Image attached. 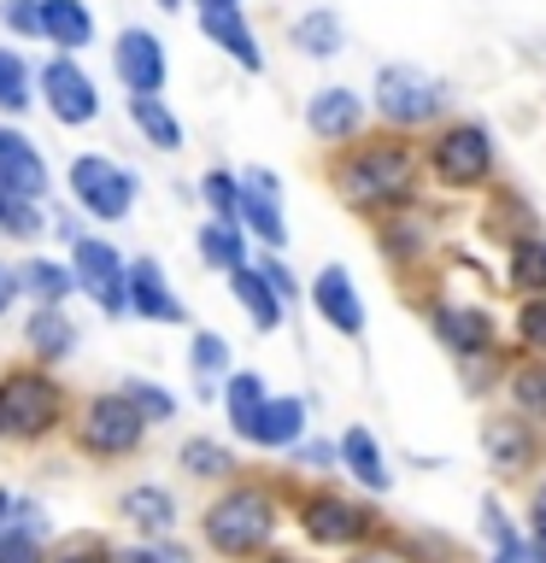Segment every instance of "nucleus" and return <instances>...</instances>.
<instances>
[{
	"label": "nucleus",
	"instance_id": "nucleus-1",
	"mask_svg": "<svg viewBox=\"0 0 546 563\" xmlns=\"http://www.w3.org/2000/svg\"><path fill=\"white\" fill-rule=\"evenodd\" d=\"M329 183L352 211H400L417 194V153L400 135H352V147L329 158Z\"/></svg>",
	"mask_w": 546,
	"mask_h": 563
},
{
	"label": "nucleus",
	"instance_id": "nucleus-2",
	"mask_svg": "<svg viewBox=\"0 0 546 563\" xmlns=\"http://www.w3.org/2000/svg\"><path fill=\"white\" fill-rule=\"evenodd\" d=\"M276 522H282V510H276V499H271V493H264L259 482L223 487L218 499L200 510V534H206V545H211L218 558H229V563H247V558L271 552Z\"/></svg>",
	"mask_w": 546,
	"mask_h": 563
},
{
	"label": "nucleus",
	"instance_id": "nucleus-3",
	"mask_svg": "<svg viewBox=\"0 0 546 563\" xmlns=\"http://www.w3.org/2000/svg\"><path fill=\"white\" fill-rule=\"evenodd\" d=\"M65 422V387L42 364H12L0 376V440L35 446Z\"/></svg>",
	"mask_w": 546,
	"mask_h": 563
},
{
	"label": "nucleus",
	"instance_id": "nucleus-4",
	"mask_svg": "<svg viewBox=\"0 0 546 563\" xmlns=\"http://www.w3.org/2000/svg\"><path fill=\"white\" fill-rule=\"evenodd\" d=\"M70 440H77L83 457L118 464V457L141 452V440H148V417H141L123 394H95L77 411V422H70Z\"/></svg>",
	"mask_w": 546,
	"mask_h": 563
},
{
	"label": "nucleus",
	"instance_id": "nucleus-5",
	"mask_svg": "<svg viewBox=\"0 0 546 563\" xmlns=\"http://www.w3.org/2000/svg\"><path fill=\"white\" fill-rule=\"evenodd\" d=\"M429 170H435V183L440 188H482L488 176H493V135L482 130V123H470V118H458L447 123V130H435L429 141Z\"/></svg>",
	"mask_w": 546,
	"mask_h": 563
},
{
	"label": "nucleus",
	"instance_id": "nucleus-6",
	"mask_svg": "<svg viewBox=\"0 0 546 563\" xmlns=\"http://www.w3.org/2000/svg\"><path fill=\"white\" fill-rule=\"evenodd\" d=\"M440 106H447V88H440L429 70H417V65H382L376 70L382 123H394V130H423V123L440 118Z\"/></svg>",
	"mask_w": 546,
	"mask_h": 563
},
{
	"label": "nucleus",
	"instance_id": "nucleus-7",
	"mask_svg": "<svg viewBox=\"0 0 546 563\" xmlns=\"http://www.w3.org/2000/svg\"><path fill=\"white\" fill-rule=\"evenodd\" d=\"M70 194H77V206L88 218L123 223L135 206V176L123 165H112L106 153H83V158H70Z\"/></svg>",
	"mask_w": 546,
	"mask_h": 563
},
{
	"label": "nucleus",
	"instance_id": "nucleus-8",
	"mask_svg": "<svg viewBox=\"0 0 546 563\" xmlns=\"http://www.w3.org/2000/svg\"><path fill=\"white\" fill-rule=\"evenodd\" d=\"M299 528H306L312 545H364L376 517H370V505H352V499H341V493L317 487V493L299 499Z\"/></svg>",
	"mask_w": 546,
	"mask_h": 563
},
{
	"label": "nucleus",
	"instance_id": "nucleus-9",
	"mask_svg": "<svg viewBox=\"0 0 546 563\" xmlns=\"http://www.w3.org/2000/svg\"><path fill=\"white\" fill-rule=\"evenodd\" d=\"M70 282L95 299L106 317H123V253L112 241H95V235H77L70 241Z\"/></svg>",
	"mask_w": 546,
	"mask_h": 563
},
{
	"label": "nucleus",
	"instance_id": "nucleus-10",
	"mask_svg": "<svg viewBox=\"0 0 546 563\" xmlns=\"http://www.w3.org/2000/svg\"><path fill=\"white\" fill-rule=\"evenodd\" d=\"M236 223H247V235L264 241L271 253L288 241V218H282V183H276V170L247 165V170L236 176Z\"/></svg>",
	"mask_w": 546,
	"mask_h": 563
},
{
	"label": "nucleus",
	"instance_id": "nucleus-11",
	"mask_svg": "<svg viewBox=\"0 0 546 563\" xmlns=\"http://www.w3.org/2000/svg\"><path fill=\"white\" fill-rule=\"evenodd\" d=\"M482 457L500 482H523L528 470L540 464V434L535 422H523L517 411H493L482 417Z\"/></svg>",
	"mask_w": 546,
	"mask_h": 563
},
{
	"label": "nucleus",
	"instance_id": "nucleus-12",
	"mask_svg": "<svg viewBox=\"0 0 546 563\" xmlns=\"http://www.w3.org/2000/svg\"><path fill=\"white\" fill-rule=\"evenodd\" d=\"M42 100H47V112L59 118V123H70V130L100 118L95 82H88V70L70 59V53H53V59L42 65Z\"/></svg>",
	"mask_w": 546,
	"mask_h": 563
},
{
	"label": "nucleus",
	"instance_id": "nucleus-13",
	"mask_svg": "<svg viewBox=\"0 0 546 563\" xmlns=\"http://www.w3.org/2000/svg\"><path fill=\"white\" fill-rule=\"evenodd\" d=\"M112 65H118V82L130 88V95H159V88H165V42L141 24L118 30Z\"/></svg>",
	"mask_w": 546,
	"mask_h": 563
},
{
	"label": "nucleus",
	"instance_id": "nucleus-14",
	"mask_svg": "<svg viewBox=\"0 0 546 563\" xmlns=\"http://www.w3.org/2000/svg\"><path fill=\"white\" fill-rule=\"evenodd\" d=\"M123 306H130L135 317H148V323H183V299L171 294L165 282V264L159 258H130L123 264Z\"/></svg>",
	"mask_w": 546,
	"mask_h": 563
},
{
	"label": "nucleus",
	"instance_id": "nucleus-15",
	"mask_svg": "<svg viewBox=\"0 0 546 563\" xmlns=\"http://www.w3.org/2000/svg\"><path fill=\"white\" fill-rule=\"evenodd\" d=\"M429 329L440 334V346H447L452 358H465V364H476V358L493 352V317L482 306H435Z\"/></svg>",
	"mask_w": 546,
	"mask_h": 563
},
{
	"label": "nucleus",
	"instance_id": "nucleus-16",
	"mask_svg": "<svg viewBox=\"0 0 546 563\" xmlns=\"http://www.w3.org/2000/svg\"><path fill=\"white\" fill-rule=\"evenodd\" d=\"M306 130L317 141H329V147H341V141H352L364 130V100L352 88H317L306 106Z\"/></svg>",
	"mask_w": 546,
	"mask_h": 563
},
{
	"label": "nucleus",
	"instance_id": "nucleus-17",
	"mask_svg": "<svg viewBox=\"0 0 546 563\" xmlns=\"http://www.w3.org/2000/svg\"><path fill=\"white\" fill-rule=\"evenodd\" d=\"M312 299H317V311H324V323L341 329L347 341L364 334V299H359V288H352V276L341 271V264H324V271H317Z\"/></svg>",
	"mask_w": 546,
	"mask_h": 563
},
{
	"label": "nucleus",
	"instance_id": "nucleus-18",
	"mask_svg": "<svg viewBox=\"0 0 546 563\" xmlns=\"http://www.w3.org/2000/svg\"><path fill=\"white\" fill-rule=\"evenodd\" d=\"M0 188L30 194V200H42V194H47L42 153H35V141L24 130H12V123H0Z\"/></svg>",
	"mask_w": 546,
	"mask_h": 563
},
{
	"label": "nucleus",
	"instance_id": "nucleus-19",
	"mask_svg": "<svg viewBox=\"0 0 546 563\" xmlns=\"http://www.w3.org/2000/svg\"><path fill=\"white\" fill-rule=\"evenodd\" d=\"M306 434V405L299 399H271L264 394V405L253 417H247V429H241V440H253V446H294V440Z\"/></svg>",
	"mask_w": 546,
	"mask_h": 563
},
{
	"label": "nucleus",
	"instance_id": "nucleus-20",
	"mask_svg": "<svg viewBox=\"0 0 546 563\" xmlns=\"http://www.w3.org/2000/svg\"><path fill=\"white\" fill-rule=\"evenodd\" d=\"M35 24L59 53H77L95 42V18H88L83 0H35Z\"/></svg>",
	"mask_w": 546,
	"mask_h": 563
},
{
	"label": "nucleus",
	"instance_id": "nucleus-21",
	"mask_svg": "<svg viewBox=\"0 0 546 563\" xmlns=\"http://www.w3.org/2000/svg\"><path fill=\"white\" fill-rule=\"evenodd\" d=\"M200 30L218 42L236 65H247V70H264V53H259V35H253V24H247V12L236 7V12H200Z\"/></svg>",
	"mask_w": 546,
	"mask_h": 563
},
{
	"label": "nucleus",
	"instance_id": "nucleus-22",
	"mask_svg": "<svg viewBox=\"0 0 546 563\" xmlns=\"http://www.w3.org/2000/svg\"><path fill=\"white\" fill-rule=\"evenodd\" d=\"M229 294H236V306L253 317V323L271 334L276 323H282V299L271 294V282H264L253 264H236V271H229Z\"/></svg>",
	"mask_w": 546,
	"mask_h": 563
},
{
	"label": "nucleus",
	"instance_id": "nucleus-23",
	"mask_svg": "<svg viewBox=\"0 0 546 563\" xmlns=\"http://www.w3.org/2000/svg\"><path fill=\"white\" fill-rule=\"evenodd\" d=\"M505 399L511 411H517L523 422H535V429H546V358H528L505 376Z\"/></svg>",
	"mask_w": 546,
	"mask_h": 563
},
{
	"label": "nucleus",
	"instance_id": "nucleus-24",
	"mask_svg": "<svg viewBox=\"0 0 546 563\" xmlns=\"http://www.w3.org/2000/svg\"><path fill=\"white\" fill-rule=\"evenodd\" d=\"M341 12H329V7H312L306 18H294L288 24V42L299 53H312V59H329V53H341Z\"/></svg>",
	"mask_w": 546,
	"mask_h": 563
},
{
	"label": "nucleus",
	"instance_id": "nucleus-25",
	"mask_svg": "<svg viewBox=\"0 0 546 563\" xmlns=\"http://www.w3.org/2000/svg\"><path fill=\"white\" fill-rule=\"evenodd\" d=\"M118 517H130L135 528H153V534H165V528L176 522V499L165 487H153V482H141V487H130L118 499Z\"/></svg>",
	"mask_w": 546,
	"mask_h": 563
},
{
	"label": "nucleus",
	"instance_id": "nucleus-26",
	"mask_svg": "<svg viewBox=\"0 0 546 563\" xmlns=\"http://www.w3.org/2000/svg\"><path fill=\"white\" fill-rule=\"evenodd\" d=\"M194 246H200V258L211 264V271H236V264H247V235H241V223H229V218L200 223Z\"/></svg>",
	"mask_w": 546,
	"mask_h": 563
},
{
	"label": "nucleus",
	"instance_id": "nucleus-27",
	"mask_svg": "<svg viewBox=\"0 0 546 563\" xmlns=\"http://www.w3.org/2000/svg\"><path fill=\"white\" fill-rule=\"evenodd\" d=\"M130 118H135V130L148 135L159 153H176V147H183V123L171 118V106L159 100V95H130Z\"/></svg>",
	"mask_w": 546,
	"mask_h": 563
},
{
	"label": "nucleus",
	"instance_id": "nucleus-28",
	"mask_svg": "<svg viewBox=\"0 0 546 563\" xmlns=\"http://www.w3.org/2000/svg\"><path fill=\"white\" fill-rule=\"evenodd\" d=\"M24 334H30V352H35L42 364L65 358V352L77 346V329H70V317H65L59 306H42V311L30 317V329H24Z\"/></svg>",
	"mask_w": 546,
	"mask_h": 563
},
{
	"label": "nucleus",
	"instance_id": "nucleus-29",
	"mask_svg": "<svg viewBox=\"0 0 546 563\" xmlns=\"http://www.w3.org/2000/svg\"><path fill=\"white\" fill-rule=\"evenodd\" d=\"M335 452L347 457V470L359 475L364 487H376V493L387 487V457H382V446H376V434H370V429H347Z\"/></svg>",
	"mask_w": 546,
	"mask_h": 563
},
{
	"label": "nucleus",
	"instance_id": "nucleus-30",
	"mask_svg": "<svg viewBox=\"0 0 546 563\" xmlns=\"http://www.w3.org/2000/svg\"><path fill=\"white\" fill-rule=\"evenodd\" d=\"M176 464H183L194 482H229L236 475V452L218 446V440H183V452H176Z\"/></svg>",
	"mask_w": 546,
	"mask_h": 563
},
{
	"label": "nucleus",
	"instance_id": "nucleus-31",
	"mask_svg": "<svg viewBox=\"0 0 546 563\" xmlns=\"http://www.w3.org/2000/svg\"><path fill=\"white\" fill-rule=\"evenodd\" d=\"M12 276H18V294H35L42 306H59V299H65L70 288H77L65 264H47V258H30V264H18Z\"/></svg>",
	"mask_w": 546,
	"mask_h": 563
},
{
	"label": "nucleus",
	"instance_id": "nucleus-32",
	"mask_svg": "<svg viewBox=\"0 0 546 563\" xmlns=\"http://www.w3.org/2000/svg\"><path fill=\"white\" fill-rule=\"evenodd\" d=\"M24 522H0V563H47L42 558V522H35V505H18Z\"/></svg>",
	"mask_w": 546,
	"mask_h": 563
},
{
	"label": "nucleus",
	"instance_id": "nucleus-33",
	"mask_svg": "<svg viewBox=\"0 0 546 563\" xmlns=\"http://www.w3.org/2000/svg\"><path fill=\"white\" fill-rule=\"evenodd\" d=\"M42 229H47V218H42V200H30V194L0 188V235H12V241H35Z\"/></svg>",
	"mask_w": 546,
	"mask_h": 563
},
{
	"label": "nucleus",
	"instance_id": "nucleus-34",
	"mask_svg": "<svg viewBox=\"0 0 546 563\" xmlns=\"http://www.w3.org/2000/svg\"><path fill=\"white\" fill-rule=\"evenodd\" d=\"M511 288H523V294H546V235H523V241H511Z\"/></svg>",
	"mask_w": 546,
	"mask_h": 563
},
{
	"label": "nucleus",
	"instance_id": "nucleus-35",
	"mask_svg": "<svg viewBox=\"0 0 546 563\" xmlns=\"http://www.w3.org/2000/svg\"><path fill=\"white\" fill-rule=\"evenodd\" d=\"M259 405H264V376L259 369H241V376L223 382V411H229V429L236 434L247 429V417H253Z\"/></svg>",
	"mask_w": 546,
	"mask_h": 563
},
{
	"label": "nucleus",
	"instance_id": "nucleus-36",
	"mask_svg": "<svg viewBox=\"0 0 546 563\" xmlns=\"http://www.w3.org/2000/svg\"><path fill=\"white\" fill-rule=\"evenodd\" d=\"M30 106V65L12 47H0V112H24Z\"/></svg>",
	"mask_w": 546,
	"mask_h": 563
},
{
	"label": "nucleus",
	"instance_id": "nucleus-37",
	"mask_svg": "<svg viewBox=\"0 0 546 563\" xmlns=\"http://www.w3.org/2000/svg\"><path fill=\"white\" fill-rule=\"evenodd\" d=\"M188 364H194V376H229V341L211 334V329H200L188 341Z\"/></svg>",
	"mask_w": 546,
	"mask_h": 563
},
{
	"label": "nucleus",
	"instance_id": "nucleus-38",
	"mask_svg": "<svg viewBox=\"0 0 546 563\" xmlns=\"http://www.w3.org/2000/svg\"><path fill=\"white\" fill-rule=\"evenodd\" d=\"M118 394L130 399V405H135V411L148 417V422H171V417H176V399L165 394V387H148V382H123Z\"/></svg>",
	"mask_w": 546,
	"mask_h": 563
},
{
	"label": "nucleus",
	"instance_id": "nucleus-39",
	"mask_svg": "<svg viewBox=\"0 0 546 563\" xmlns=\"http://www.w3.org/2000/svg\"><path fill=\"white\" fill-rule=\"evenodd\" d=\"M517 341L528 352H546V294H523V306H517Z\"/></svg>",
	"mask_w": 546,
	"mask_h": 563
},
{
	"label": "nucleus",
	"instance_id": "nucleus-40",
	"mask_svg": "<svg viewBox=\"0 0 546 563\" xmlns=\"http://www.w3.org/2000/svg\"><path fill=\"white\" fill-rule=\"evenodd\" d=\"M423 246H429V241H423L412 223H400V218L382 223V258H400V264H405V258H417Z\"/></svg>",
	"mask_w": 546,
	"mask_h": 563
},
{
	"label": "nucleus",
	"instance_id": "nucleus-41",
	"mask_svg": "<svg viewBox=\"0 0 546 563\" xmlns=\"http://www.w3.org/2000/svg\"><path fill=\"white\" fill-rule=\"evenodd\" d=\"M200 194H206V206L218 211V218L236 223V176H229V170H206L200 176Z\"/></svg>",
	"mask_w": 546,
	"mask_h": 563
},
{
	"label": "nucleus",
	"instance_id": "nucleus-42",
	"mask_svg": "<svg viewBox=\"0 0 546 563\" xmlns=\"http://www.w3.org/2000/svg\"><path fill=\"white\" fill-rule=\"evenodd\" d=\"M253 271H259L264 282H271V294L282 299V306H288V299L299 294V282H294V271H288V264H282V258H264V264H253Z\"/></svg>",
	"mask_w": 546,
	"mask_h": 563
},
{
	"label": "nucleus",
	"instance_id": "nucleus-43",
	"mask_svg": "<svg viewBox=\"0 0 546 563\" xmlns=\"http://www.w3.org/2000/svg\"><path fill=\"white\" fill-rule=\"evenodd\" d=\"M0 18H7V30H18V35H42V24H35V0H0Z\"/></svg>",
	"mask_w": 546,
	"mask_h": 563
},
{
	"label": "nucleus",
	"instance_id": "nucleus-44",
	"mask_svg": "<svg viewBox=\"0 0 546 563\" xmlns=\"http://www.w3.org/2000/svg\"><path fill=\"white\" fill-rule=\"evenodd\" d=\"M53 563H118V558L106 552L100 540H70V545H65V552L53 558Z\"/></svg>",
	"mask_w": 546,
	"mask_h": 563
},
{
	"label": "nucleus",
	"instance_id": "nucleus-45",
	"mask_svg": "<svg viewBox=\"0 0 546 563\" xmlns=\"http://www.w3.org/2000/svg\"><path fill=\"white\" fill-rule=\"evenodd\" d=\"M347 563H412V558L394 552V545H359V552H352Z\"/></svg>",
	"mask_w": 546,
	"mask_h": 563
},
{
	"label": "nucleus",
	"instance_id": "nucleus-46",
	"mask_svg": "<svg viewBox=\"0 0 546 563\" xmlns=\"http://www.w3.org/2000/svg\"><path fill=\"white\" fill-rule=\"evenodd\" d=\"M528 534L546 540V482L535 487V499H528Z\"/></svg>",
	"mask_w": 546,
	"mask_h": 563
},
{
	"label": "nucleus",
	"instance_id": "nucleus-47",
	"mask_svg": "<svg viewBox=\"0 0 546 563\" xmlns=\"http://www.w3.org/2000/svg\"><path fill=\"white\" fill-rule=\"evenodd\" d=\"M118 563H183L176 552H153V545H135V552H123Z\"/></svg>",
	"mask_w": 546,
	"mask_h": 563
},
{
	"label": "nucleus",
	"instance_id": "nucleus-48",
	"mask_svg": "<svg viewBox=\"0 0 546 563\" xmlns=\"http://www.w3.org/2000/svg\"><path fill=\"white\" fill-rule=\"evenodd\" d=\"M12 299H18V276L7 271V264H0V317L12 311Z\"/></svg>",
	"mask_w": 546,
	"mask_h": 563
},
{
	"label": "nucleus",
	"instance_id": "nucleus-49",
	"mask_svg": "<svg viewBox=\"0 0 546 563\" xmlns=\"http://www.w3.org/2000/svg\"><path fill=\"white\" fill-rule=\"evenodd\" d=\"M236 7H247V0H200V12H236Z\"/></svg>",
	"mask_w": 546,
	"mask_h": 563
},
{
	"label": "nucleus",
	"instance_id": "nucleus-50",
	"mask_svg": "<svg viewBox=\"0 0 546 563\" xmlns=\"http://www.w3.org/2000/svg\"><path fill=\"white\" fill-rule=\"evenodd\" d=\"M7 510H12V499H7V487H0V522H7Z\"/></svg>",
	"mask_w": 546,
	"mask_h": 563
},
{
	"label": "nucleus",
	"instance_id": "nucleus-51",
	"mask_svg": "<svg viewBox=\"0 0 546 563\" xmlns=\"http://www.w3.org/2000/svg\"><path fill=\"white\" fill-rule=\"evenodd\" d=\"M493 563H517V558H511V552H493Z\"/></svg>",
	"mask_w": 546,
	"mask_h": 563
},
{
	"label": "nucleus",
	"instance_id": "nucleus-52",
	"mask_svg": "<svg viewBox=\"0 0 546 563\" xmlns=\"http://www.w3.org/2000/svg\"><path fill=\"white\" fill-rule=\"evenodd\" d=\"M264 563H294V558H282V552H271V558H264Z\"/></svg>",
	"mask_w": 546,
	"mask_h": 563
},
{
	"label": "nucleus",
	"instance_id": "nucleus-53",
	"mask_svg": "<svg viewBox=\"0 0 546 563\" xmlns=\"http://www.w3.org/2000/svg\"><path fill=\"white\" fill-rule=\"evenodd\" d=\"M159 7H165V12H176V7H183V0H159Z\"/></svg>",
	"mask_w": 546,
	"mask_h": 563
}]
</instances>
